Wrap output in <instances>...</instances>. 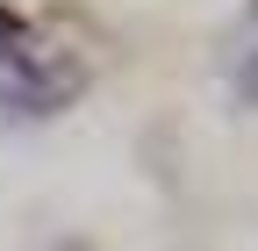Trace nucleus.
I'll use <instances>...</instances> for the list:
<instances>
[{"instance_id":"1","label":"nucleus","mask_w":258,"mask_h":251,"mask_svg":"<svg viewBox=\"0 0 258 251\" xmlns=\"http://www.w3.org/2000/svg\"><path fill=\"white\" fill-rule=\"evenodd\" d=\"M72 86H79V72H64V57L36 36V29L0 8V108H15V115H50Z\"/></svg>"}]
</instances>
